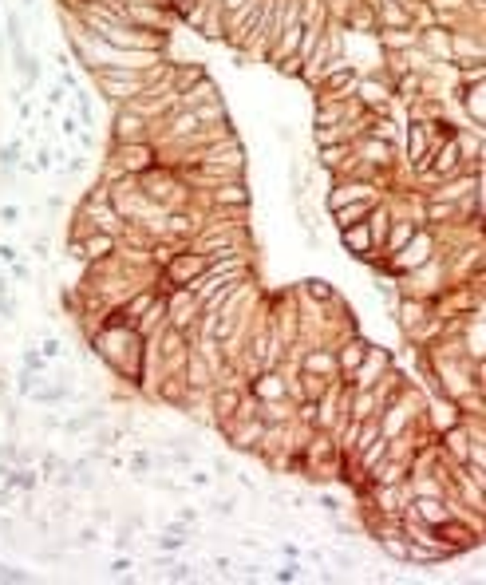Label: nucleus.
I'll use <instances>...</instances> for the list:
<instances>
[{"label":"nucleus","instance_id":"f257e3e1","mask_svg":"<svg viewBox=\"0 0 486 585\" xmlns=\"http://www.w3.org/2000/svg\"><path fill=\"white\" fill-rule=\"evenodd\" d=\"M151 135H155V123H151L142 111H135L131 103L115 107V119H111V142H146Z\"/></svg>","mask_w":486,"mask_h":585},{"label":"nucleus","instance_id":"f03ea898","mask_svg":"<svg viewBox=\"0 0 486 585\" xmlns=\"http://www.w3.org/2000/svg\"><path fill=\"white\" fill-rule=\"evenodd\" d=\"M392 368V352L379 344H368V352H364V360L356 364V372L344 379L348 388H376V379L384 376Z\"/></svg>","mask_w":486,"mask_h":585},{"label":"nucleus","instance_id":"7ed1b4c3","mask_svg":"<svg viewBox=\"0 0 486 585\" xmlns=\"http://www.w3.org/2000/svg\"><path fill=\"white\" fill-rule=\"evenodd\" d=\"M360 198H384L372 182H364V178H344V182H336L329 198H324V210H336V206L344 202H360Z\"/></svg>","mask_w":486,"mask_h":585},{"label":"nucleus","instance_id":"20e7f679","mask_svg":"<svg viewBox=\"0 0 486 585\" xmlns=\"http://www.w3.org/2000/svg\"><path fill=\"white\" fill-rule=\"evenodd\" d=\"M300 372H313V376H324V379H340V368H336V352L332 348H305L297 356Z\"/></svg>","mask_w":486,"mask_h":585},{"label":"nucleus","instance_id":"39448f33","mask_svg":"<svg viewBox=\"0 0 486 585\" xmlns=\"http://www.w3.org/2000/svg\"><path fill=\"white\" fill-rule=\"evenodd\" d=\"M206 202H210V206H241V210H250V186H245V178L218 182V186L206 194Z\"/></svg>","mask_w":486,"mask_h":585},{"label":"nucleus","instance_id":"423d86ee","mask_svg":"<svg viewBox=\"0 0 486 585\" xmlns=\"http://www.w3.org/2000/svg\"><path fill=\"white\" fill-rule=\"evenodd\" d=\"M340 241H344V250L352 253L356 261H368V257L376 253L372 234H368V221H352V225H344V230H340Z\"/></svg>","mask_w":486,"mask_h":585},{"label":"nucleus","instance_id":"0eeeda50","mask_svg":"<svg viewBox=\"0 0 486 585\" xmlns=\"http://www.w3.org/2000/svg\"><path fill=\"white\" fill-rule=\"evenodd\" d=\"M103 419H107V408H103V404H91V408L79 411V415H67L60 423V431L63 435H83V431H95Z\"/></svg>","mask_w":486,"mask_h":585},{"label":"nucleus","instance_id":"6e6552de","mask_svg":"<svg viewBox=\"0 0 486 585\" xmlns=\"http://www.w3.org/2000/svg\"><path fill=\"white\" fill-rule=\"evenodd\" d=\"M336 352V368H340V379H348L352 372H356V364L364 360V352H368V340H360V336H348L340 348H332Z\"/></svg>","mask_w":486,"mask_h":585},{"label":"nucleus","instance_id":"1a4fd4ad","mask_svg":"<svg viewBox=\"0 0 486 585\" xmlns=\"http://www.w3.org/2000/svg\"><path fill=\"white\" fill-rule=\"evenodd\" d=\"M376 202H379V198H360V202L336 206V210H329V214L336 218V230H344V225H352V221H364V218H368V210H372Z\"/></svg>","mask_w":486,"mask_h":585},{"label":"nucleus","instance_id":"9d476101","mask_svg":"<svg viewBox=\"0 0 486 585\" xmlns=\"http://www.w3.org/2000/svg\"><path fill=\"white\" fill-rule=\"evenodd\" d=\"M198 79H206L202 63H170V83H174V91H178V95L190 91Z\"/></svg>","mask_w":486,"mask_h":585},{"label":"nucleus","instance_id":"9b49d317","mask_svg":"<svg viewBox=\"0 0 486 585\" xmlns=\"http://www.w3.org/2000/svg\"><path fill=\"white\" fill-rule=\"evenodd\" d=\"M348 155H352V142H329V146H320V166H329V170H340V174H344Z\"/></svg>","mask_w":486,"mask_h":585},{"label":"nucleus","instance_id":"f8f14e48","mask_svg":"<svg viewBox=\"0 0 486 585\" xmlns=\"http://www.w3.org/2000/svg\"><path fill=\"white\" fill-rule=\"evenodd\" d=\"M486 60H455V83H483Z\"/></svg>","mask_w":486,"mask_h":585},{"label":"nucleus","instance_id":"ddd939ff","mask_svg":"<svg viewBox=\"0 0 486 585\" xmlns=\"http://www.w3.org/2000/svg\"><path fill=\"white\" fill-rule=\"evenodd\" d=\"M76 103H71V111H76V119H79V126H87V131H91L95 126V107H91V95L83 91V87H76Z\"/></svg>","mask_w":486,"mask_h":585},{"label":"nucleus","instance_id":"4468645a","mask_svg":"<svg viewBox=\"0 0 486 585\" xmlns=\"http://www.w3.org/2000/svg\"><path fill=\"white\" fill-rule=\"evenodd\" d=\"M20 162H24V142L20 139L0 142V170H16Z\"/></svg>","mask_w":486,"mask_h":585},{"label":"nucleus","instance_id":"2eb2a0df","mask_svg":"<svg viewBox=\"0 0 486 585\" xmlns=\"http://www.w3.org/2000/svg\"><path fill=\"white\" fill-rule=\"evenodd\" d=\"M4 40L8 44H24V16L16 12V8L4 12Z\"/></svg>","mask_w":486,"mask_h":585},{"label":"nucleus","instance_id":"dca6fc26","mask_svg":"<svg viewBox=\"0 0 486 585\" xmlns=\"http://www.w3.org/2000/svg\"><path fill=\"white\" fill-rule=\"evenodd\" d=\"M305 293H309L313 300H324V305H332V300H336V289H332L329 281H320V277L305 281Z\"/></svg>","mask_w":486,"mask_h":585},{"label":"nucleus","instance_id":"f3484780","mask_svg":"<svg viewBox=\"0 0 486 585\" xmlns=\"http://www.w3.org/2000/svg\"><path fill=\"white\" fill-rule=\"evenodd\" d=\"M20 364H24L28 372H40V376L47 372V360H44V352H40V348H24V352H20Z\"/></svg>","mask_w":486,"mask_h":585},{"label":"nucleus","instance_id":"a211bd4d","mask_svg":"<svg viewBox=\"0 0 486 585\" xmlns=\"http://www.w3.org/2000/svg\"><path fill=\"white\" fill-rule=\"evenodd\" d=\"M126 467H131V471H135V474L142 478V474H151V471H155V459L146 455V451H135V455L126 459Z\"/></svg>","mask_w":486,"mask_h":585},{"label":"nucleus","instance_id":"6ab92c4d","mask_svg":"<svg viewBox=\"0 0 486 585\" xmlns=\"http://www.w3.org/2000/svg\"><path fill=\"white\" fill-rule=\"evenodd\" d=\"M273 577H277V582H305V569H300L297 558H289V566H281Z\"/></svg>","mask_w":486,"mask_h":585},{"label":"nucleus","instance_id":"aec40b11","mask_svg":"<svg viewBox=\"0 0 486 585\" xmlns=\"http://www.w3.org/2000/svg\"><path fill=\"white\" fill-rule=\"evenodd\" d=\"M277 71L289 76V79H297L300 71H305V60H300V56H285V60H277Z\"/></svg>","mask_w":486,"mask_h":585},{"label":"nucleus","instance_id":"412c9836","mask_svg":"<svg viewBox=\"0 0 486 585\" xmlns=\"http://www.w3.org/2000/svg\"><path fill=\"white\" fill-rule=\"evenodd\" d=\"M40 352H44V360H60V356H63V340H60V336H44V340H40Z\"/></svg>","mask_w":486,"mask_h":585},{"label":"nucleus","instance_id":"4be33fe9","mask_svg":"<svg viewBox=\"0 0 486 585\" xmlns=\"http://www.w3.org/2000/svg\"><path fill=\"white\" fill-rule=\"evenodd\" d=\"M0 582L24 585V582H32V573H28V569H20V566H0Z\"/></svg>","mask_w":486,"mask_h":585},{"label":"nucleus","instance_id":"5701e85b","mask_svg":"<svg viewBox=\"0 0 486 585\" xmlns=\"http://www.w3.org/2000/svg\"><path fill=\"white\" fill-rule=\"evenodd\" d=\"M20 218H24V210H20V206L0 202V225H20Z\"/></svg>","mask_w":486,"mask_h":585},{"label":"nucleus","instance_id":"b1692460","mask_svg":"<svg viewBox=\"0 0 486 585\" xmlns=\"http://www.w3.org/2000/svg\"><path fill=\"white\" fill-rule=\"evenodd\" d=\"M316 506H320V510H324V514H332V518H336V514H340V510H344V503H340V498H336V494H320V498H316Z\"/></svg>","mask_w":486,"mask_h":585},{"label":"nucleus","instance_id":"393cba45","mask_svg":"<svg viewBox=\"0 0 486 585\" xmlns=\"http://www.w3.org/2000/svg\"><path fill=\"white\" fill-rule=\"evenodd\" d=\"M52 158H56V155H52V146H47V142H44V146H36V170H40V174L52 170Z\"/></svg>","mask_w":486,"mask_h":585},{"label":"nucleus","instance_id":"a878e982","mask_svg":"<svg viewBox=\"0 0 486 585\" xmlns=\"http://www.w3.org/2000/svg\"><path fill=\"white\" fill-rule=\"evenodd\" d=\"M79 170H87V158L83 155H71L67 162H63V174H79Z\"/></svg>","mask_w":486,"mask_h":585},{"label":"nucleus","instance_id":"bb28decb","mask_svg":"<svg viewBox=\"0 0 486 585\" xmlns=\"http://www.w3.org/2000/svg\"><path fill=\"white\" fill-rule=\"evenodd\" d=\"M76 542L79 546H95V542H99V530H95V526H83V530L76 534Z\"/></svg>","mask_w":486,"mask_h":585},{"label":"nucleus","instance_id":"cd10ccee","mask_svg":"<svg viewBox=\"0 0 486 585\" xmlns=\"http://www.w3.org/2000/svg\"><path fill=\"white\" fill-rule=\"evenodd\" d=\"M63 99H67V87H63V83H56V87L47 91V107H60Z\"/></svg>","mask_w":486,"mask_h":585},{"label":"nucleus","instance_id":"c85d7f7f","mask_svg":"<svg viewBox=\"0 0 486 585\" xmlns=\"http://www.w3.org/2000/svg\"><path fill=\"white\" fill-rule=\"evenodd\" d=\"M210 510H214L218 518H234V503H230V498H218V503L210 506Z\"/></svg>","mask_w":486,"mask_h":585},{"label":"nucleus","instance_id":"c756f323","mask_svg":"<svg viewBox=\"0 0 486 585\" xmlns=\"http://www.w3.org/2000/svg\"><path fill=\"white\" fill-rule=\"evenodd\" d=\"M12 316H16V300L4 293V297H0V320H12Z\"/></svg>","mask_w":486,"mask_h":585},{"label":"nucleus","instance_id":"7c9ffc66","mask_svg":"<svg viewBox=\"0 0 486 585\" xmlns=\"http://www.w3.org/2000/svg\"><path fill=\"white\" fill-rule=\"evenodd\" d=\"M8 273H12L16 281H32V269L24 265V261H12V265H8Z\"/></svg>","mask_w":486,"mask_h":585},{"label":"nucleus","instance_id":"2f4dec72","mask_svg":"<svg viewBox=\"0 0 486 585\" xmlns=\"http://www.w3.org/2000/svg\"><path fill=\"white\" fill-rule=\"evenodd\" d=\"M60 131H63V135H67V139H76V135H79V131H83V126H79V119H76V115H67V119H63V126H60Z\"/></svg>","mask_w":486,"mask_h":585},{"label":"nucleus","instance_id":"473e14b6","mask_svg":"<svg viewBox=\"0 0 486 585\" xmlns=\"http://www.w3.org/2000/svg\"><path fill=\"white\" fill-rule=\"evenodd\" d=\"M0 261H4V265H12V261H20V250L4 241V245H0Z\"/></svg>","mask_w":486,"mask_h":585},{"label":"nucleus","instance_id":"72a5a7b5","mask_svg":"<svg viewBox=\"0 0 486 585\" xmlns=\"http://www.w3.org/2000/svg\"><path fill=\"white\" fill-rule=\"evenodd\" d=\"M32 257L47 261V237H32Z\"/></svg>","mask_w":486,"mask_h":585},{"label":"nucleus","instance_id":"f704fd0d","mask_svg":"<svg viewBox=\"0 0 486 585\" xmlns=\"http://www.w3.org/2000/svg\"><path fill=\"white\" fill-rule=\"evenodd\" d=\"M107 569H111V577H119V573H126V569H131V562H126V558H115Z\"/></svg>","mask_w":486,"mask_h":585},{"label":"nucleus","instance_id":"c9c22d12","mask_svg":"<svg viewBox=\"0 0 486 585\" xmlns=\"http://www.w3.org/2000/svg\"><path fill=\"white\" fill-rule=\"evenodd\" d=\"M190 487H210V474H206V471H190Z\"/></svg>","mask_w":486,"mask_h":585},{"label":"nucleus","instance_id":"e433bc0d","mask_svg":"<svg viewBox=\"0 0 486 585\" xmlns=\"http://www.w3.org/2000/svg\"><path fill=\"white\" fill-rule=\"evenodd\" d=\"M214 4H218L221 12H234V8H241V4H245V0H214Z\"/></svg>","mask_w":486,"mask_h":585},{"label":"nucleus","instance_id":"4c0bfd02","mask_svg":"<svg viewBox=\"0 0 486 585\" xmlns=\"http://www.w3.org/2000/svg\"><path fill=\"white\" fill-rule=\"evenodd\" d=\"M4 293H8V277H0V297H4Z\"/></svg>","mask_w":486,"mask_h":585},{"label":"nucleus","instance_id":"58836bf2","mask_svg":"<svg viewBox=\"0 0 486 585\" xmlns=\"http://www.w3.org/2000/svg\"><path fill=\"white\" fill-rule=\"evenodd\" d=\"M20 8H36V0H20Z\"/></svg>","mask_w":486,"mask_h":585}]
</instances>
